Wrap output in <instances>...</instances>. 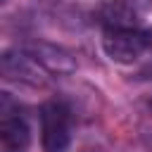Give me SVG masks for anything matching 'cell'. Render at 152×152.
Listing matches in <instances>:
<instances>
[{"instance_id":"1","label":"cell","mask_w":152,"mask_h":152,"mask_svg":"<svg viewBox=\"0 0 152 152\" xmlns=\"http://www.w3.org/2000/svg\"><path fill=\"white\" fill-rule=\"evenodd\" d=\"M40 138L45 152H64L69 145V109L62 102H45L40 107Z\"/></svg>"},{"instance_id":"2","label":"cell","mask_w":152,"mask_h":152,"mask_svg":"<svg viewBox=\"0 0 152 152\" xmlns=\"http://www.w3.org/2000/svg\"><path fill=\"white\" fill-rule=\"evenodd\" d=\"M102 48L109 59L128 64L147 50V33H140L138 28H107Z\"/></svg>"},{"instance_id":"3","label":"cell","mask_w":152,"mask_h":152,"mask_svg":"<svg viewBox=\"0 0 152 152\" xmlns=\"http://www.w3.org/2000/svg\"><path fill=\"white\" fill-rule=\"evenodd\" d=\"M28 140H31V133H28L26 121L17 112H10L7 104L2 102V121H0L2 150L5 152H24L28 147Z\"/></svg>"},{"instance_id":"4","label":"cell","mask_w":152,"mask_h":152,"mask_svg":"<svg viewBox=\"0 0 152 152\" xmlns=\"http://www.w3.org/2000/svg\"><path fill=\"white\" fill-rule=\"evenodd\" d=\"M102 21L107 24V28H135L138 12L126 0H114L102 10Z\"/></svg>"},{"instance_id":"5","label":"cell","mask_w":152,"mask_h":152,"mask_svg":"<svg viewBox=\"0 0 152 152\" xmlns=\"http://www.w3.org/2000/svg\"><path fill=\"white\" fill-rule=\"evenodd\" d=\"M147 48H152V31H147Z\"/></svg>"}]
</instances>
